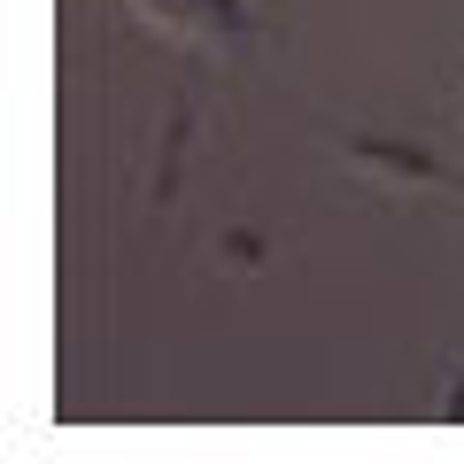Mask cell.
Wrapping results in <instances>:
<instances>
[{"instance_id": "obj_1", "label": "cell", "mask_w": 464, "mask_h": 464, "mask_svg": "<svg viewBox=\"0 0 464 464\" xmlns=\"http://www.w3.org/2000/svg\"><path fill=\"white\" fill-rule=\"evenodd\" d=\"M341 163L364 170L372 186H395V194H464V170H449L441 155H426V148H402V140L341 132Z\"/></svg>"}, {"instance_id": "obj_2", "label": "cell", "mask_w": 464, "mask_h": 464, "mask_svg": "<svg viewBox=\"0 0 464 464\" xmlns=\"http://www.w3.org/2000/svg\"><path fill=\"white\" fill-rule=\"evenodd\" d=\"M186 140H194V109H186V93H179L170 132H163V163H155V209H170V201H179V155H186Z\"/></svg>"}]
</instances>
